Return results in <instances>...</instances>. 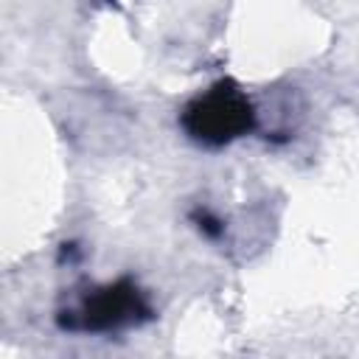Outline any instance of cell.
Returning <instances> with one entry per match:
<instances>
[{
    "mask_svg": "<svg viewBox=\"0 0 359 359\" xmlns=\"http://www.w3.org/2000/svg\"><path fill=\"white\" fill-rule=\"evenodd\" d=\"M177 123L194 146L227 149L255 132L258 109L238 84H233L230 79H219L185 101Z\"/></svg>",
    "mask_w": 359,
    "mask_h": 359,
    "instance_id": "1",
    "label": "cell"
},
{
    "mask_svg": "<svg viewBox=\"0 0 359 359\" xmlns=\"http://www.w3.org/2000/svg\"><path fill=\"white\" fill-rule=\"evenodd\" d=\"M151 317L154 309L149 303V294L132 278H118L93 286L79 297L76 306L62 309L56 314V323L67 334H115L149 323Z\"/></svg>",
    "mask_w": 359,
    "mask_h": 359,
    "instance_id": "2",
    "label": "cell"
},
{
    "mask_svg": "<svg viewBox=\"0 0 359 359\" xmlns=\"http://www.w3.org/2000/svg\"><path fill=\"white\" fill-rule=\"evenodd\" d=\"M188 224L208 241H222L227 233V222L219 216V210H213L210 205H194L188 210Z\"/></svg>",
    "mask_w": 359,
    "mask_h": 359,
    "instance_id": "3",
    "label": "cell"
}]
</instances>
